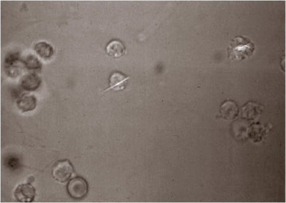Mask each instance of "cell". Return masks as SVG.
Instances as JSON below:
<instances>
[{"label":"cell","instance_id":"cell-3","mask_svg":"<svg viewBox=\"0 0 286 203\" xmlns=\"http://www.w3.org/2000/svg\"><path fill=\"white\" fill-rule=\"evenodd\" d=\"M69 195L73 199L82 200L89 192V184L82 177L78 176L72 179L67 185Z\"/></svg>","mask_w":286,"mask_h":203},{"label":"cell","instance_id":"cell-8","mask_svg":"<svg viewBox=\"0 0 286 203\" xmlns=\"http://www.w3.org/2000/svg\"><path fill=\"white\" fill-rule=\"evenodd\" d=\"M17 106L22 112L34 110L37 106V98L33 95H24L18 100Z\"/></svg>","mask_w":286,"mask_h":203},{"label":"cell","instance_id":"cell-7","mask_svg":"<svg viewBox=\"0 0 286 203\" xmlns=\"http://www.w3.org/2000/svg\"><path fill=\"white\" fill-rule=\"evenodd\" d=\"M129 78V77H127L119 72L113 73L109 78V87L104 90V92H107L111 89L115 90L116 91L123 89L126 82Z\"/></svg>","mask_w":286,"mask_h":203},{"label":"cell","instance_id":"cell-12","mask_svg":"<svg viewBox=\"0 0 286 203\" xmlns=\"http://www.w3.org/2000/svg\"><path fill=\"white\" fill-rule=\"evenodd\" d=\"M237 110H238L237 107L234 103L227 102L223 106L222 113L225 118L232 119L236 116Z\"/></svg>","mask_w":286,"mask_h":203},{"label":"cell","instance_id":"cell-11","mask_svg":"<svg viewBox=\"0 0 286 203\" xmlns=\"http://www.w3.org/2000/svg\"><path fill=\"white\" fill-rule=\"evenodd\" d=\"M23 63L25 69L29 71H39L41 70L42 64L34 55L29 54L23 60Z\"/></svg>","mask_w":286,"mask_h":203},{"label":"cell","instance_id":"cell-1","mask_svg":"<svg viewBox=\"0 0 286 203\" xmlns=\"http://www.w3.org/2000/svg\"><path fill=\"white\" fill-rule=\"evenodd\" d=\"M255 44L249 39L237 37L230 43L227 49L228 58L232 60L244 61L254 53Z\"/></svg>","mask_w":286,"mask_h":203},{"label":"cell","instance_id":"cell-2","mask_svg":"<svg viewBox=\"0 0 286 203\" xmlns=\"http://www.w3.org/2000/svg\"><path fill=\"white\" fill-rule=\"evenodd\" d=\"M24 69L25 67L23 60L20 59L19 52H9L6 55L4 61V69L7 76L11 78L18 77Z\"/></svg>","mask_w":286,"mask_h":203},{"label":"cell","instance_id":"cell-10","mask_svg":"<svg viewBox=\"0 0 286 203\" xmlns=\"http://www.w3.org/2000/svg\"><path fill=\"white\" fill-rule=\"evenodd\" d=\"M34 49L38 55L43 60L50 59L54 54L53 48L51 44L45 41L37 43Z\"/></svg>","mask_w":286,"mask_h":203},{"label":"cell","instance_id":"cell-5","mask_svg":"<svg viewBox=\"0 0 286 203\" xmlns=\"http://www.w3.org/2000/svg\"><path fill=\"white\" fill-rule=\"evenodd\" d=\"M36 190L30 183L18 185L14 192L16 199L21 203H31L35 200Z\"/></svg>","mask_w":286,"mask_h":203},{"label":"cell","instance_id":"cell-9","mask_svg":"<svg viewBox=\"0 0 286 203\" xmlns=\"http://www.w3.org/2000/svg\"><path fill=\"white\" fill-rule=\"evenodd\" d=\"M106 52L112 58H119L125 53L126 49L122 42L118 40H113L107 44Z\"/></svg>","mask_w":286,"mask_h":203},{"label":"cell","instance_id":"cell-13","mask_svg":"<svg viewBox=\"0 0 286 203\" xmlns=\"http://www.w3.org/2000/svg\"><path fill=\"white\" fill-rule=\"evenodd\" d=\"M4 164L7 168L12 171L18 170L21 166L20 159L14 155L7 157Z\"/></svg>","mask_w":286,"mask_h":203},{"label":"cell","instance_id":"cell-4","mask_svg":"<svg viewBox=\"0 0 286 203\" xmlns=\"http://www.w3.org/2000/svg\"><path fill=\"white\" fill-rule=\"evenodd\" d=\"M74 172V166L68 160L59 161L53 167L52 174L57 182L63 183L68 181Z\"/></svg>","mask_w":286,"mask_h":203},{"label":"cell","instance_id":"cell-6","mask_svg":"<svg viewBox=\"0 0 286 203\" xmlns=\"http://www.w3.org/2000/svg\"><path fill=\"white\" fill-rule=\"evenodd\" d=\"M41 78L35 73H30L21 78L20 85L22 89L27 92H34L40 86Z\"/></svg>","mask_w":286,"mask_h":203}]
</instances>
